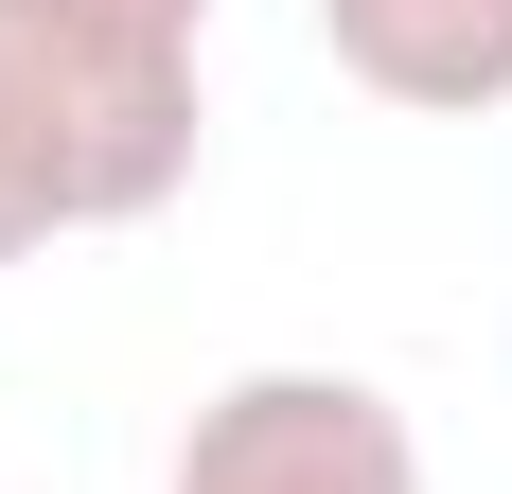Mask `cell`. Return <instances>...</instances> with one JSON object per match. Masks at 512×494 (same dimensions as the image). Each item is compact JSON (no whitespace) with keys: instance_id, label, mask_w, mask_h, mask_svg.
I'll list each match as a JSON object with an SVG mask.
<instances>
[{"instance_id":"obj_4","label":"cell","mask_w":512,"mask_h":494,"mask_svg":"<svg viewBox=\"0 0 512 494\" xmlns=\"http://www.w3.org/2000/svg\"><path fill=\"white\" fill-rule=\"evenodd\" d=\"M53 230H71V195H53V159H36V124H18V89H0V265H36Z\"/></svg>"},{"instance_id":"obj_1","label":"cell","mask_w":512,"mask_h":494,"mask_svg":"<svg viewBox=\"0 0 512 494\" xmlns=\"http://www.w3.org/2000/svg\"><path fill=\"white\" fill-rule=\"evenodd\" d=\"M195 36L212 0H0V89L36 124L71 230H142L195 177Z\"/></svg>"},{"instance_id":"obj_3","label":"cell","mask_w":512,"mask_h":494,"mask_svg":"<svg viewBox=\"0 0 512 494\" xmlns=\"http://www.w3.org/2000/svg\"><path fill=\"white\" fill-rule=\"evenodd\" d=\"M318 36L407 124H495L512 106V0H318Z\"/></svg>"},{"instance_id":"obj_2","label":"cell","mask_w":512,"mask_h":494,"mask_svg":"<svg viewBox=\"0 0 512 494\" xmlns=\"http://www.w3.org/2000/svg\"><path fill=\"white\" fill-rule=\"evenodd\" d=\"M159 494H424V442L371 371H230Z\"/></svg>"}]
</instances>
